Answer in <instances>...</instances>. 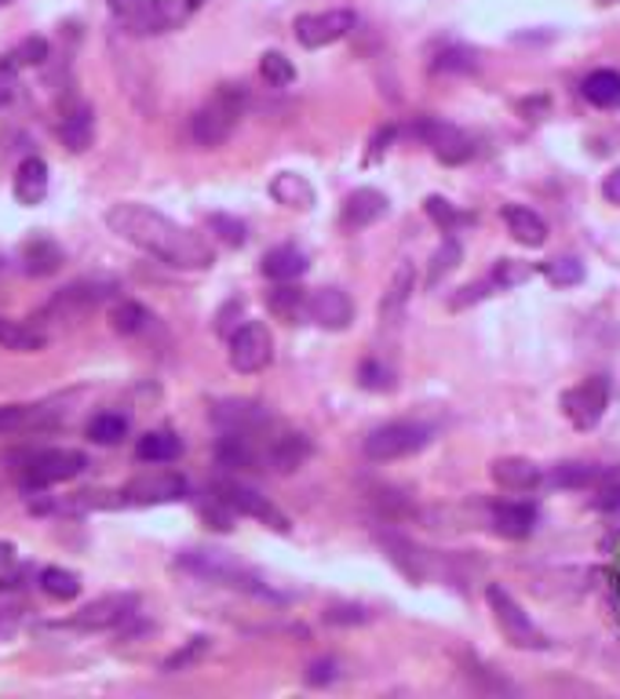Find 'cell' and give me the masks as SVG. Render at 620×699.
<instances>
[{
	"label": "cell",
	"mask_w": 620,
	"mask_h": 699,
	"mask_svg": "<svg viewBox=\"0 0 620 699\" xmlns=\"http://www.w3.org/2000/svg\"><path fill=\"white\" fill-rule=\"evenodd\" d=\"M182 456V441L172 434V431H150L139 437L136 445V459L139 463H176Z\"/></svg>",
	"instance_id": "32"
},
{
	"label": "cell",
	"mask_w": 620,
	"mask_h": 699,
	"mask_svg": "<svg viewBox=\"0 0 620 699\" xmlns=\"http://www.w3.org/2000/svg\"><path fill=\"white\" fill-rule=\"evenodd\" d=\"M303 678H307L311 689H325V685H333L339 678V667H336V659H314Z\"/></svg>",
	"instance_id": "47"
},
{
	"label": "cell",
	"mask_w": 620,
	"mask_h": 699,
	"mask_svg": "<svg viewBox=\"0 0 620 699\" xmlns=\"http://www.w3.org/2000/svg\"><path fill=\"white\" fill-rule=\"evenodd\" d=\"M412 285H417V269H412V263H401L395 269V280H391V288H387V296L380 303V317L383 321H398L401 310H406V303L412 299Z\"/></svg>",
	"instance_id": "31"
},
{
	"label": "cell",
	"mask_w": 620,
	"mask_h": 699,
	"mask_svg": "<svg viewBox=\"0 0 620 699\" xmlns=\"http://www.w3.org/2000/svg\"><path fill=\"white\" fill-rule=\"evenodd\" d=\"M602 4H620V0H602Z\"/></svg>",
	"instance_id": "55"
},
{
	"label": "cell",
	"mask_w": 620,
	"mask_h": 699,
	"mask_svg": "<svg viewBox=\"0 0 620 699\" xmlns=\"http://www.w3.org/2000/svg\"><path fill=\"white\" fill-rule=\"evenodd\" d=\"M48 187H52V176H48V165L41 157H27L15 171V198L19 204L36 208L48 198Z\"/></svg>",
	"instance_id": "24"
},
{
	"label": "cell",
	"mask_w": 620,
	"mask_h": 699,
	"mask_svg": "<svg viewBox=\"0 0 620 699\" xmlns=\"http://www.w3.org/2000/svg\"><path fill=\"white\" fill-rule=\"evenodd\" d=\"M540 510L533 502H496L490 510V525L501 539H511V543H522L537 532Z\"/></svg>",
	"instance_id": "16"
},
{
	"label": "cell",
	"mask_w": 620,
	"mask_h": 699,
	"mask_svg": "<svg viewBox=\"0 0 620 699\" xmlns=\"http://www.w3.org/2000/svg\"><path fill=\"white\" fill-rule=\"evenodd\" d=\"M460 260H464V248H460V241H456V237H445V241H442V248H438V252L431 255L428 288H438V285H442V280L460 266Z\"/></svg>",
	"instance_id": "36"
},
{
	"label": "cell",
	"mask_w": 620,
	"mask_h": 699,
	"mask_svg": "<svg viewBox=\"0 0 620 699\" xmlns=\"http://www.w3.org/2000/svg\"><path fill=\"white\" fill-rule=\"evenodd\" d=\"M88 470V456L77 448H48V452H36V456L27 459L22 466V485L30 488H52V485H63L73 481L77 474Z\"/></svg>",
	"instance_id": "9"
},
{
	"label": "cell",
	"mask_w": 620,
	"mask_h": 699,
	"mask_svg": "<svg viewBox=\"0 0 620 699\" xmlns=\"http://www.w3.org/2000/svg\"><path fill=\"white\" fill-rule=\"evenodd\" d=\"M11 561H15V547H11V543H4V539H0V569H4V565H11Z\"/></svg>",
	"instance_id": "54"
},
{
	"label": "cell",
	"mask_w": 620,
	"mask_h": 699,
	"mask_svg": "<svg viewBox=\"0 0 620 699\" xmlns=\"http://www.w3.org/2000/svg\"><path fill=\"white\" fill-rule=\"evenodd\" d=\"M139 612V594H106L92 605H84L66 627L70 631H117L128 619H136Z\"/></svg>",
	"instance_id": "12"
},
{
	"label": "cell",
	"mask_w": 620,
	"mask_h": 699,
	"mask_svg": "<svg viewBox=\"0 0 620 699\" xmlns=\"http://www.w3.org/2000/svg\"><path fill=\"white\" fill-rule=\"evenodd\" d=\"M358 386L372 390V394H383V390H395V372L383 361H361L358 364Z\"/></svg>",
	"instance_id": "44"
},
{
	"label": "cell",
	"mask_w": 620,
	"mask_h": 699,
	"mask_svg": "<svg viewBox=\"0 0 620 699\" xmlns=\"http://www.w3.org/2000/svg\"><path fill=\"white\" fill-rule=\"evenodd\" d=\"M504 226L518 244L526 248H544L547 244V223L540 219V212H533L529 204H504Z\"/></svg>",
	"instance_id": "22"
},
{
	"label": "cell",
	"mask_w": 620,
	"mask_h": 699,
	"mask_svg": "<svg viewBox=\"0 0 620 699\" xmlns=\"http://www.w3.org/2000/svg\"><path fill=\"white\" fill-rule=\"evenodd\" d=\"M271 198L282 208H292V212H311L318 204V193H314L307 176H300V171H277L271 179Z\"/></svg>",
	"instance_id": "23"
},
{
	"label": "cell",
	"mask_w": 620,
	"mask_h": 699,
	"mask_svg": "<svg viewBox=\"0 0 620 699\" xmlns=\"http://www.w3.org/2000/svg\"><path fill=\"white\" fill-rule=\"evenodd\" d=\"M376 539H380V547H383V554L395 561V565L401 569V575H409V580H428V558H423V550L412 543V539L406 536H398L391 529H383V532H376Z\"/></svg>",
	"instance_id": "21"
},
{
	"label": "cell",
	"mask_w": 620,
	"mask_h": 699,
	"mask_svg": "<svg viewBox=\"0 0 620 699\" xmlns=\"http://www.w3.org/2000/svg\"><path fill=\"white\" fill-rule=\"evenodd\" d=\"M44 59H48V44L44 41H27L8 55V66H36V63H44Z\"/></svg>",
	"instance_id": "48"
},
{
	"label": "cell",
	"mask_w": 620,
	"mask_h": 699,
	"mask_svg": "<svg viewBox=\"0 0 620 699\" xmlns=\"http://www.w3.org/2000/svg\"><path fill=\"white\" fill-rule=\"evenodd\" d=\"M260 73L271 88H288V84H296V66H292V59H285L282 52H263Z\"/></svg>",
	"instance_id": "40"
},
{
	"label": "cell",
	"mask_w": 620,
	"mask_h": 699,
	"mask_svg": "<svg viewBox=\"0 0 620 699\" xmlns=\"http://www.w3.org/2000/svg\"><path fill=\"white\" fill-rule=\"evenodd\" d=\"M485 601H490V612H493L496 627H501L504 642L511 648H522V653H544V648H551L547 634L526 616V612H522V605L504 591L501 583L485 586Z\"/></svg>",
	"instance_id": "5"
},
{
	"label": "cell",
	"mask_w": 620,
	"mask_h": 699,
	"mask_svg": "<svg viewBox=\"0 0 620 699\" xmlns=\"http://www.w3.org/2000/svg\"><path fill=\"white\" fill-rule=\"evenodd\" d=\"M106 226L117 233L120 241L136 244L139 252L154 255L165 266L176 269H209L216 263L212 244L187 226H179L176 219L157 212L150 204L139 201H120L106 212Z\"/></svg>",
	"instance_id": "1"
},
{
	"label": "cell",
	"mask_w": 620,
	"mask_h": 699,
	"mask_svg": "<svg viewBox=\"0 0 620 699\" xmlns=\"http://www.w3.org/2000/svg\"><path fill=\"white\" fill-rule=\"evenodd\" d=\"M209 230L216 233L219 241H227L230 248H241V244L249 241L245 223H241V219H234V215H223V212H212L209 215Z\"/></svg>",
	"instance_id": "45"
},
{
	"label": "cell",
	"mask_w": 620,
	"mask_h": 699,
	"mask_svg": "<svg viewBox=\"0 0 620 699\" xmlns=\"http://www.w3.org/2000/svg\"><path fill=\"white\" fill-rule=\"evenodd\" d=\"M529 277H533V266L529 263H518V260H501V263L490 269V280L496 285V292H511V288L526 285Z\"/></svg>",
	"instance_id": "43"
},
{
	"label": "cell",
	"mask_w": 620,
	"mask_h": 699,
	"mask_svg": "<svg viewBox=\"0 0 620 699\" xmlns=\"http://www.w3.org/2000/svg\"><path fill=\"white\" fill-rule=\"evenodd\" d=\"M307 317L325 332H344L355 321V303L344 288H318L307 299Z\"/></svg>",
	"instance_id": "13"
},
{
	"label": "cell",
	"mask_w": 620,
	"mask_h": 699,
	"mask_svg": "<svg viewBox=\"0 0 620 699\" xmlns=\"http://www.w3.org/2000/svg\"><path fill=\"white\" fill-rule=\"evenodd\" d=\"M311 437L296 434V431H282L277 437H271V445H263V470L274 474H296L303 463L311 459Z\"/></svg>",
	"instance_id": "15"
},
{
	"label": "cell",
	"mask_w": 620,
	"mask_h": 699,
	"mask_svg": "<svg viewBox=\"0 0 620 699\" xmlns=\"http://www.w3.org/2000/svg\"><path fill=\"white\" fill-rule=\"evenodd\" d=\"M395 135H398L395 125H387V128L376 131L372 142H369V153H365V165H376L380 157H387V150H391V142H395Z\"/></svg>",
	"instance_id": "50"
},
{
	"label": "cell",
	"mask_w": 620,
	"mask_h": 699,
	"mask_svg": "<svg viewBox=\"0 0 620 699\" xmlns=\"http://www.w3.org/2000/svg\"><path fill=\"white\" fill-rule=\"evenodd\" d=\"M212 493H216L219 499H223L227 507L238 513V518H252V521H260L263 529L282 532V536L292 532L288 513H285V510H277L274 502L266 499L263 493H255L252 485H241V481H216V485H212Z\"/></svg>",
	"instance_id": "7"
},
{
	"label": "cell",
	"mask_w": 620,
	"mask_h": 699,
	"mask_svg": "<svg viewBox=\"0 0 620 699\" xmlns=\"http://www.w3.org/2000/svg\"><path fill=\"white\" fill-rule=\"evenodd\" d=\"M387 212H391L387 193L372 190V187H358L355 193H347L344 212H339V226H344V230H365V226L380 223Z\"/></svg>",
	"instance_id": "17"
},
{
	"label": "cell",
	"mask_w": 620,
	"mask_h": 699,
	"mask_svg": "<svg viewBox=\"0 0 620 699\" xmlns=\"http://www.w3.org/2000/svg\"><path fill=\"white\" fill-rule=\"evenodd\" d=\"M0 4H8V0H0Z\"/></svg>",
	"instance_id": "56"
},
{
	"label": "cell",
	"mask_w": 620,
	"mask_h": 699,
	"mask_svg": "<svg viewBox=\"0 0 620 699\" xmlns=\"http://www.w3.org/2000/svg\"><path fill=\"white\" fill-rule=\"evenodd\" d=\"M307 255H303L296 244H277V248H271L263 255V277L271 280H296L307 274Z\"/></svg>",
	"instance_id": "27"
},
{
	"label": "cell",
	"mask_w": 620,
	"mask_h": 699,
	"mask_svg": "<svg viewBox=\"0 0 620 699\" xmlns=\"http://www.w3.org/2000/svg\"><path fill=\"white\" fill-rule=\"evenodd\" d=\"M563 415L574 423V431L588 434L602 423L606 409H610V379L606 375H588L577 386H569L563 394Z\"/></svg>",
	"instance_id": "6"
},
{
	"label": "cell",
	"mask_w": 620,
	"mask_h": 699,
	"mask_svg": "<svg viewBox=\"0 0 620 699\" xmlns=\"http://www.w3.org/2000/svg\"><path fill=\"white\" fill-rule=\"evenodd\" d=\"M307 292L300 285H288V280H277V288L266 292V310H271L277 321L296 325L300 317H307Z\"/></svg>",
	"instance_id": "26"
},
{
	"label": "cell",
	"mask_w": 620,
	"mask_h": 699,
	"mask_svg": "<svg viewBox=\"0 0 620 699\" xmlns=\"http://www.w3.org/2000/svg\"><path fill=\"white\" fill-rule=\"evenodd\" d=\"M41 586H44V594L48 597H55V601H73L81 594V575L77 572H70V569H44L41 572Z\"/></svg>",
	"instance_id": "38"
},
{
	"label": "cell",
	"mask_w": 620,
	"mask_h": 699,
	"mask_svg": "<svg viewBox=\"0 0 620 699\" xmlns=\"http://www.w3.org/2000/svg\"><path fill=\"white\" fill-rule=\"evenodd\" d=\"M59 139H63L66 150L84 153L95 142V117L88 106H70L63 120H59Z\"/></svg>",
	"instance_id": "25"
},
{
	"label": "cell",
	"mask_w": 620,
	"mask_h": 699,
	"mask_svg": "<svg viewBox=\"0 0 620 699\" xmlns=\"http://www.w3.org/2000/svg\"><path fill=\"white\" fill-rule=\"evenodd\" d=\"M496 292V285L490 277L479 280V285H467V288H460L453 299H449V310H467V306H479L482 299H490Z\"/></svg>",
	"instance_id": "46"
},
{
	"label": "cell",
	"mask_w": 620,
	"mask_h": 699,
	"mask_svg": "<svg viewBox=\"0 0 620 699\" xmlns=\"http://www.w3.org/2000/svg\"><path fill=\"white\" fill-rule=\"evenodd\" d=\"M227 358L238 375H255L274 361V336L263 321L238 325L227 339Z\"/></svg>",
	"instance_id": "8"
},
{
	"label": "cell",
	"mask_w": 620,
	"mask_h": 699,
	"mask_svg": "<svg viewBox=\"0 0 620 699\" xmlns=\"http://www.w3.org/2000/svg\"><path fill=\"white\" fill-rule=\"evenodd\" d=\"M150 310H146V306H139V303H120L117 310H114V328L120 336H139V332H146V328H150Z\"/></svg>",
	"instance_id": "42"
},
{
	"label": "cell",
	"mask_w": 620,
	"mask_h": 699,
	"mask_svg": "<svg viewBox=\"0 0 620 699\" xmlns=\"http://www.w3.org/2000/svg\"><path fill=\"white\" fill-rule=\"evenodd\" d=\"M431 66L438 73H474V70H479V55H474L471 47H464V44H445L442 52L434 55Z\"/></svg>",
	"instance_id": "39"
},
{
	"label": "cell",
	"mask_w": 620,
	"mask_h": 699,
	"mask_svg": "<svg viewBox=\"0 0 620 699\" xmlns=\"http://www.w3.org/2000/svg\"><path fill=\"white\" fill-rule=\"evenodd\" d=\"M595 510H602V513H617V518H620V481L602 485V488H599V496H595Z\"/></svg>",
	"instance_id": "51"
},
{
	"label": "cell",
	"mask_w": 620,
	"mask_h": 699,
	"mask_svg": "<svg viewBox=\"0 0 620 699\" xmlns=\"http://www.w3.org/2000/svg\"><path fill=\"white\" fill-rule=\"evenodd\" d=\"M120 502H136V507H154V502H176V499H187V477H179L172 470H161V474H146L136 477L125 493Z\"/></svg>",
	"instance_id": "14"
},
{
	"label": "cell",
	"mask_w": 620,
	"mask_h": 699,
	"mask_svg": "<svg viewBox=\"0 0 620 699\" xmlns=\"http://www.w3.org/2000/svg\"><path fill=\"white\" fill-rule=\"evenodd\" d=\"M249 92L241 84H219L209 95V103H201L190 117V139L204 146V150H216L223 146L230 135H234L241 114H245Z\"/></svg>",
	"instance_id": "3"
},
{
	"label": "cell",
	"mask_w": 620,
	"mask_h": 699,
	"mask_svg": "<svg viewBox=\"0 0 620 699\" xmlns=\"http://www.w3.org/2000/svg\"><path fill=\"white\" fill-rule=\"evenodd\" d=\"M490 477L507 493H533L537 485H544L547 477L544 470L533 459H522V456H504V459H493L490 463Z\"/></svg>",
	"instance_id": "19"
},
{
	"label": "cell",
	"mask_w": 620,
	"mask_h": 699,
	"mask_svg": "<svg viewBox=\"0 0 620 699\" xmlns=\"http://www.w3.org/2000/svg\"><path fill=\"white\" fill-rule=\"evenodd\" d=\"M209 648H212V637H204V634L190 637L187 645H179L172 656H165V659H161V674H182V670H193V667L201 664L204 656H209Z\"/></svg>",
	"instance_id": "34"
},
{
	"label": "cell",
	"mask_w": 620,
	"mask_h": 699,
	"mask_svg": "<svg viewBox=\"0 0 620 699\" xmlns=\"http://www.w3.org/2000/svg\"><path fill=\"white\" fill-rule=\"evenodd\" d=\"M358 27V15L350 8H333V11H311V15H300L292 22V30H296V41L303 47H311V52H318V47H328L336 41H344V36Z\"/></svg>",
	"instance_id": "10"
},
{
	"label": "cell",
	"mask_w": 620,
	"mask_h": 699,
	"mask_svg": "<svg viewBox=\"0 0 620 699\" xmlns=\"http://www.w3.org/2000/svg\"><path fill=\"white\" fill-rule=\"evenodd\" d=\"M150 4H154V0H109V11H114L117 19H125L128 27H136Z\"/></svg>",
	"instance_id": "49"
},
{
	"label": "cell",
	"mask_w": 620,
	"mask_h": 699,
	"mask_svg": "<svg viewBox=\"0 0 620 699\" xmlns=\"http://www.w3.org/2000/svg\"><path fill=\"white\" fill-rule=\"evenodd\" d=\"M48 423H52V409L48 404H0V434L41 431Z\"/></svg>",
	"instance_id": "28"
},
{
	"label": "cell",
	"mask_w": 620,
	"mask_h": 699,
	"mask_svg": "<svg viewBox=\"0 0 620 699\" xmlns=\"http://www.w3.org/2000/svg\"><path fill=\"white\" fill-rule=\"evenodd\" d=\"M59 266H63V248H59L55 241L33 237L27 248H22V269H27L30 277H48L55 274Z\"/></svg>",
	"instance_id": "30"
},
{
	"label": "cell",
	"mask_w": 620,
	"mask_h": 699,
	"mask_svg": "<svg viewBox=\"0 0 620 699\" xmlns=\"http://www.w3.org/2000/svg\"><path fill=\"white\" fill-rule=\"evenodd\" d=\"M423 208H428L431 223H438V226H442V233H453L456 226H467V223H474V215H467V212H456V208L449 204L445 198H438V193H431V198L423 201Z\"/></svg>",
	"instance_id": "41"
},
{
	"label": "cell",
	"mask_w": 620,
	"mask_h": 699,
	"mask_svg": "<svg viewBox=\"0 0 620 699\" xmlns=\"http://www.w3.org/2000/svg\"><path fill=\"white\" fill-rule=\"evenodd\" d=\"M212 420L219 431H238V434H263L271 426V412L255 401H223L212 409Z\"/></svg>",
	"instance_id": "18"
},
{
	"label": "cell",
	"mask_w": 620,
	"mask_h": 699,
	"mask_svg": "<svg viewBox=\"0 0 620 699\" xmlns=\"http://www.w3.org/2000/svg\"><path fill=\"white\" fill-rule=\"evenodd\" d=\"M540 274L547 277V285L555 288H577L584 280V263L574 260V255H563V260H547L540 266Z\"/></svg>",
	"instance_id": "37"
},
{
	"label": "cell",
	"mask_w": 620,
	"mask_h": 699,
	"mask_svg": "<svg viewBox=\"0 0 620 699\" xmlns=\"http://www.w3.org/2000/svg\"><path fill=\"white\" fill-rule=\"evenodd\" d=\"M423 146H431V153L438 157L442 165H464L471 161L474 146L464 131L456 125H449V120H438V117H420L417 125L409 128Z\"/></svg>",
	"instance_id": "11"
},
{
	"label": "cell",
	"mask_w": 620,
	"mask_h": 699,
	"mask_svg": "<svg viewBox=\"0 0 620 699\" xmlns=\"http://www.w3.org/2000/svg\"><path fill=\"white\" fill-rule=\"evenodd\" d=\"M325 619L328 623H365V619H369V612H365V608H333V612H325Z\"/></svg>",
	"instance_id": "52"
},
{
	"label": "cell",
	"mask_w": 620,
	"mask_h": 699,
	"mask_svg": "<svg viewBox=\"0 0 620 699\" xmlns=\"http://www.w3.org/2000/svg\"><path fill=\"white\" fill-rule=\"evenodd\" d=\"M84 434H88V441H95V445H120V441L128 437V420L117 412H99Z\"/></svg>",
	"instance_id": "35"
},
{
	"label": "cell",
	"mask_w": 620,
	"mask_h": 699,
	"mask_svg": "<svg viewBox=\"0 0 620 699\" xmlns=\"http://www.w3.org/2000/svg\"><path fill=\"white\" fill-rule=\"evenodd\" d=\"M602 198L610 201V204H620V165L602 179Z\"/></svg>",
	"instance_id": "53"
},
{
	"label": "cell",
	"mask_w": 620,
	"mask_h": 699,
	"mask_svg": "<svg viewBox=\"0 0 620 699\" xmlns=\"http://www.w3.org/2000/svg\"><path fill=\"white\" fill-rule=\"evenodd\" d=\"M613 481H620V466H595V463H563L547 477V485L555 488H602Z\"/></svg>",
	"instance_id": "20"
},
{
	"label": "cell",
	"mask_w": 620,
	"mask_h": 699,
	"mask_svg": "<svg viewBox=\"0 0 620 699\" xmlns=\"http://www.w3.org/2000/svg\"><path fill=\"white\" fill-rule=\"evenodd\" d=\"M48 336L36 332L33 325L27 321H11V317H0V347L4 350H15V353H36L44 350Z\"/></svg>",
	"instance_id": "33"
},
{
	"label": "cell",
	"mask_w": 620,
	"mask_h": 699,
	"mask_svg": "<svg viewBox=\"0 0 620 699\" xmlns=\"http://www.w3.org/2000/svg\"><path fill=\"white\" fill-rule=\"evenodd\" d=\"M584 99L599 109H620V73L617 70H595L580 84Z\"/></svg>",
	"instance_id": "29"
},
{
	"label": "cell",
	"mask_w": 620,
	"mask_h": 699,
	"mask_svg": "<svg viewBox=\"0 0 620 699\" xmlns=\"http://www.w3.org/2000/svg\"><path fill=\"white\" fill-rule=\"evenodd\" d=\"M179 569L193 572L198 580L230 586V591H241V594H252V597H263V601H282V594H274L271 583H266L260 572L241 565V561L234 554H227V550H204V547L201 550H182Z\"/></svg>",
	"instance_id": "2"
},
{
	"label": "cell",
	"mask_w": 620,
	"mask_h": 699,
	"mask_svg": "<svg viewBox=\"0 0 620 699\" xmlns=\"http://www.w3.org/2000/svg\"><path fill=\"white\" fill-rule=\"evenodd\" d=\"M434 437V426L431 423H417V420H395V423H383L369 431V437L361 441V452L365 459L372 463H391V459H406V456H417L431 445Z\"/></svg>",
	"instance_id": "4"
}]
</instances>
